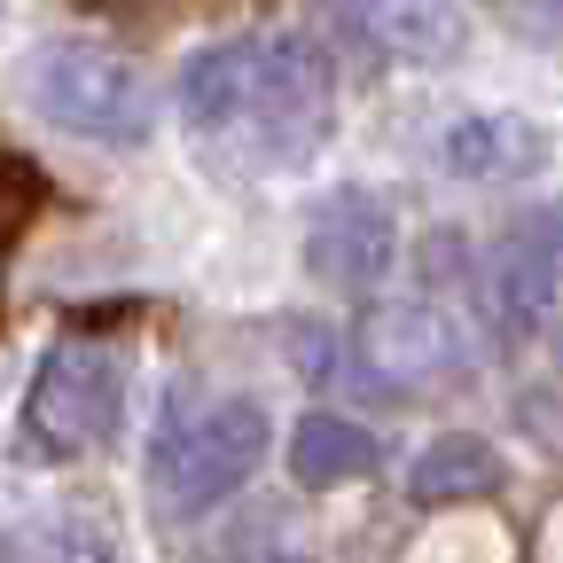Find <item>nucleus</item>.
<instances>
[{
  "label": "nucleus",
  "mask_w": 563,
  "mask_h": 563,
  "mask_svg": "<svg viewBox=\"0 0 563 563\" xmlns=\"http://www.w3.org/2000/svg\"><path fill=\"white\" fill-rule=\"evenodd\" d=\"M180 118L258 173H298L336 133V79L306 32H251L188 55Z\"/></svg>",
  "instance_id": "nucleus-1"
},
{
  "label": "nucleus",
  "mask_w": 563,
  "mask_h": 563,
  "mask_svg": "<svg viewBox=\"0 0 563 563\" xmlns=\"http://www.w3.org/2000/svg\"><path fill=\"white\" fill-rule=\"evenodd\" d=\"M228 563H321V555H313L306 525L282 501H251L235 517V532H228Z\"/></svg>",
  "instance_id": "nucleus-12"
},
{
  "label": "nucleus",
  "mask_w": 563,
  "mask_h": 563,
  "mask_svg": "<svg viewBox=\"0 0 563 563\" xmlns=\"http://www.w3.org/2000/svg\"><path fill=\"white\" fill-rule=\"evenodd\" d=\"M0 563H32V555H24V548H16V540H0Z\"/></svg>",
  "instance_id": "nucleus-15"
},
{
  "label": "nucleus",
  "mask_w": 563,
  "mask_h": 563,
  "mask_svg": "<svg viewBox=\"0 0 563 563\" xmlns=\"http://www.w3.org/2000/svg\"><path fill=\"white\" fill-rule=\"evenodd\" d=\"M439 165L454 180H532L548 165V133L517 110H470L439 133Z\"/></svg>",
  "instance_id": "nucleus-8"
},
{
  "label": "nucleus",
  "mask_w": 563,
  "mask_h": 563,
  "mask_svg": "<svg viewBox=\"0 0 563 563\" xmlns=\"http://www.w3.org/2000/svg\"><path fill=\"white\" fill-rule=\"evenodd\" d=\"M384 470V446L376 431H361V422H344V415H298V431H290V477L306 493H336V485H361Z\"/></svg>",
  "instance_id": "nucleus-10"
},
{
  "label": "nucleus",
  "mask_w": 563,
  "mask_h": 563,
  "mask_svg": "<svg viewBox=\"0 0 563 563\" xmlns=\"http://www.w3.org/2000/svg\"><path fill=\"white\" fill-rule=\"evenodd\" d=\"M407 493H415L422 509H446V501H485V493H501V446L477 439V431H439L431 446L415 454Z\"/></svg>",
  "instance_id": "nucleus-11"
},
{
  "label": "nucleus",
  "mask_w": 563,
  "mask_h": 563,
  "mask_svg": "<svg viewBox=\"0 0 563 563\" xmlns=\"http://www.w3.org/2000/svg\"><path fill=\"white\" fill-rule=\"evenodd\" d=\"M352 344H361V368L384 391H439L470 376V336L431 298H376Z\"/></svg>",
  "instance_id": "nucleus-5"
},
{
  "label": "nucleus",
  "mask_w": 563,
  "mask_h": 563,
  "mask_svg": "<svg viewBox=\"0 0 563 563\" xmlns=\"http://www.w3.org/2000/svg\"><path fill=\"white\" fill-rule=\"evenodd\" d=\"M361 32L399 63H454L470 47V16L454 0H361Z\"/></svg>",
  "instance_id": "nucleus-9"
},
{
  "label": "nucleus",
  "mask_w": 563,
  "mask_h": 563,
  "mask_svg": "<svg viewBox=\"0 0 563 563\" xmlns=\"http://www.w3.org/2000/svg\"><path fill=\"white\" fill-rule=\"evenodd\" d=\"M485 306L509 336H532L563 306V196L532 203L501 228V243L485 251Z\"/></svg>",
  "instance_id": "nucleus-6"
},
{
  "label": "nucleus",
  "mask_w": 563,
  "mask_h": 563,
  "mask_svg": "<svg viewBox=\"0 0 563 563\" xmlns=\"http://www.w3.org/2000/svg\"><path fill=\"white\" fill-rule=\"evenodd\" d=\"M266 446H274V415H266L258 399H211L188 431L165 439V462H157L165 501H173L180 517H203V509L235 501V493L258 477Z\"/></svg>",
  "instance_id": "nucleus-4"
},
{
  "label": "nucleus",
  "mask_w": 563,
  "mask_h": 563,
  "mask_svg": "<svg viewBox=\"0 0 563 563\" xmlns=\"http://www.w3.org/2000/svg\"><path fill=\"white\" fill-rule=\"evenodd\" d=\"M399 266V220L368 188H336L306 220V274L336 298H376L384 274Z\"/></svg>",
  "instance_id": "nucleus-7"
},
{
  "label": "nucleus",
  "mask_w": 563,
  "mask_h": 563,
  "mask_svg": "<svg viewBox=\"0 0 563 563\" xmlns=\"http://www.w3.org/2000/svg\"><path fill=\"white\" fill-rule=\"evenodd\" d=\"M32 87V110L63 133H87V141H150L157 125V87L150 70L118 47H95V40H47L24 70Z\"/></svg>",
  "instance_id": "nucleus-2"
},
{
  "label": "nucleus",
  "mask_w": 563,
  "mask_h": 563,
  "mask_svg": "<svg viewBox=\"0 0 563 563\" xmlns=\"http://www.w3.org/2000/svg\"><path fill=\"white\" fill-rule=\"evenodd\" d=\"M282 352H290V368H298L313 391H329L336 368H344V352H336V329H329V321H290V329H282Z\"/></svg>",
  "instance_id": "nucleus-13"
},
{
  "label": "nucleus",
  "mask_w": 563,
  "mask_h": 563,
  "mask_svg": "<svg viewBox=\"0 0 563 563\" xmlns=\"http://www.w3.org/2000/svg\"><path fill=\"white\" fill-rule=\"evenodd\" d=\"M555 352H563V321H555Z\"/></svg>",
  "instance_id": "nucleus-16"
},
{
  "label": "nucleus",
  "mask_w": 563,
  "mask_h": 563,
  "mask_svg": "<svg viewBox=\"0 0 563 563\" xmlns=\"http://www.w3.org/2000/svg\"><path fill=\"white\" fill-rule=\"evenodd\" d=\"M501 9H509V0H501Z\"/></svg>",
  "instance_id": "nucleus-18"
},
{
  "label": "nucleus",
  "mask_w": 563,
  "mask_h": 563,
  "mask_svg": "<svg viewBox=\"0 0 563 563\" xmlns=\"http://www.w3.org/2000/svg\"><path fill=\"white\" fill-rule=\"evenodd\" d=\"M125 422V361L102 344H55L24 391V454L70 462L118 439Z\"/></svg>",
  "instance_id": "nucleus-3"
},
{
  "label": "nucleus",
  "mask_w": 563,
  "mask_h": 563,
  "mask_svg": "<svg viewBox=\"0 0 563 563\" xmlns=\"http://www.w3.org/2000/svg\"><path fill=\"white\" fill-rule=\"evenodd\" d=\"M509 16L532 40H563V0H509Z\"/></svg>",
  "instance_id": "nucleus-14"
},
{
  "label": "nucleus",
  "mask_w": 563,
  "mask_h": 563,
  "mask_svg": "<svg viewBox=\"0 0 563 563\" xmlns=\"http://www.w3.org/2000/svg\"><path fill=\"white\" fill-rule=\"evenodd\" d=\"M0 16H9V0H0Z\"/></svg>",
  "instance_id": "nucleus-17"
}]
</instances>
